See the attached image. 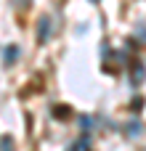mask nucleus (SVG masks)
Segmentation results:
<instances>
[{"mask_svg": "<svg viewBox=\"0 0 146 151\" xmlns=\"http://www.w3.org/2000/svg\"><path fill=\"white\" fill-rule=\"evenodd\" d=\"M3 149H5V151H11V138H3Z\"/></svg>", "mask_w": 146, "mask_h": 151, "instance_id": "obj_3", "label": "nucleus"}, {"mask_svg": "<svg viewBox=\"0 0 146 151\" xmlns=\"http://www.w3.org/2000/svg\"><path fill=\"white\" fill-rule=\"evenodd\" d=\"M48 32H51L48 19H43V21H40V32H37V37H40V40H45V37H48Z\"/></svg>", "mask_w": 146, "mask_h": 151, "instance_id": "obj_1", "label": "nucleus"}, {"mask_svg": "<svg viewBox=\"0 0 146 151\" xmlns=\"http://www.w3.org/2000/svg\"><path fill=\"white\" fill-rule=\"evenodd\" d=\"M69 111H66V106H56V117H66Z\"/></svg>", "mask_w": 146, "mask_h": 151, "instance_id": "obj_2", "label": "nucleus"}]
</instances>
